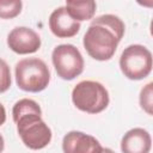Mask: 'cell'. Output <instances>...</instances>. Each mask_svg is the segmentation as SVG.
I'll list each match as a JSON object with an SVG mask.
<instances>
[{"mask_svg":"<svg viewBox=\"0 0 153 153\" xmlns=\"http://www.w3.org/2000/svg\"><path fill=\"white\" fill-rule=\"evenodd\" d=\"M124 23L115 14H103L92 20L82 44L87 54L97 61L110 60L124 35Z\"/></svg>","mask_w":153,"mask_h":153,"instance_id":"1","label":"cell"},{"mask_svg":"<svg viewBox=\"0 0 153 153\" xmlns=\"http://www.w3.org/2000/svg\"><path fill=\"white\" fill-rule=\"evenodd\" d=\"M42 110L32 99L23 98L12 109V117L23 143L30 149H42L51 141V130L41 117Z\"/></svg>","mask_w":153,"mask_h":153,"instance_id":"2","label":"cell"},{"mask_svg":"<svg viewBox=\"0 0 153 153\" xmlns=\"http://www.w3.org/2000/svg\"><path fill=\"white\" fill-rule=\"evenodd\" d=\"M16 82L26 92H41L50 81V72L45 62L38 57L23 59L16 65Z\"/></svg>","mask_w":153,"mask_h":153,"instance_id":"3","label":"cell"},{"mask_svg":"<svg viewBox=\"0 0 153 153\" xmlns=\"http://www.w3.org/2000/svg\"><path fill=\"white\" fill-rule=\"evenodd\" d=\"M72 102L76 109L87 114H99L109 105V92L98 81L84 80L72 91Z\"/></svg>","mask_w":153,"mask_h":153,"instance_id":"4","label":"cell"},{"mask_svg":"<svg viewBox=\"0 0 153 153\" xmlns=\"http://www.w3.org/2000/svg\"><path fill=\"white\" fill-rule=\"evenodd\" d=\"M153 61L151 51L141 44L128 45L121 54L120 68L130 80H142L149 75Z\"/></svg>","mask_w":153,"mask_h":153,"instance_id":"5","label":"cell"},{"mask_svg":"<svg viewBox=\"0 0 153 153\" xmlns=\"http://www.w3.org/2000/svg\"><path fill=\"white\" fill-rule=\"evenodd\" d=\"M56 74L63 80H73L84 71V59L81 53L73 44H60L51 54Z\"/></svg>","mask_w":153,"mask_h":153,"instance_id":"6","label":"cell"},{"mask_svg":"<svg viewBox=\"0 0 153 153\" xmlns=\"http://www.w3.org/2000/svg\"><path fill=\"white\" fill-rule=\"evenodd\" d=\"M7 45L12 51L20 55L32 54L41 48V37L30 27L18 26L8 33Z\"/></svg>","mask_w":153,"mask_h":153,"instance_id":"7","label":"cell"},{"mask_svg":"<svg viewBox=\"0 0 153 153\" xmlns=\"http://www.w3.org/2000/svg\"><path fill=\"white\" fill-rule=\"evenodd\" d=\"M62 149L65 153H93L104 151L96 137L78 130H72L63 136Z\"/></svg>","mask_w":153,"mask_h":153,"instance_id":"8","label":"cell"},{"mask_svg":"<svg viewBox=\"0 0 153 153\" xmlns=\"http://www.w3.org/2000/svg\"><path fill=\"white\" fill-rule=\"evenodd\" d=\"M49 29L59 38H69L80 30V22L73 19L65 6L54 10L49 17Z\"/></svg>","mask_w":153,"mask_h":153,"instance_id":"9","label":"cell"},{"mask_svg":"<svg viewBox=\"0 0 153 153\" xmlns=\"http://www.w3.org/2000/svg\"><path fill=\"white\" fill-rule=\"evenodd\" d=\"M152 139L143 128H133L128 130L121 141V149L124 153H147L151 149Z\"/></svg>","mask_w":153,"mask_h":153,"instance_id":"10","label":"cell"},{"mask_svg":"<svg viewBox=\"0 0 153 153\" xmlns=\"http://www.w3.org/2000/svg\"><path fill=\"white\" fill-rule=\"evenodd\" d=\"M65 7L73 19L84 22L93 18L97 4L96 0H66Z\"/></svg>","mask_w":153,"mask_h":153,"instance_id":"11","label":"cell"},{"mask_svg":"<svg viewBox=\"0 0 153 153\" xmlns=\"http://www.w3.org/2000/svg\"><path fill=\"white\" fill-rule=\"evenodd\" d=\"M22 0H0V18L13 19L22 12Z\"/></svg>","mask_w":153,"mask_h":153,"instance_id":"12","label":"cell"},{"mask_svg":"<svg viewBox=\"0 0 153 153\" xmlns=\"http://www.w3.org/2000/svg\"><path fill=\"white\" fill-rule=\"evenodd\" d=\"M152 87H153V82H148L145 87H142V90L140 92V105L149 116H152V114H153V111H152V109H153Z\"/></svg>","mask_w":153,"mask_h":153,"instance_id":"13","label":"cell"},{"mask_svg":"<svg viewBox=\"0 0 153 153\" xmlns=\"http://www.w3.org/2000/svg\"><path fill=\"white\" fill-rule=\"evenodd\" d=\"M11 71L5 60L0 59V93L6 92L11 87Z\"/></svg>","mask_w":153,"mask_h":153,"instance_id":"14","label":"cell"},{"mask_svg":"<svg viewBox=\"0 0 153 153\" xmlns=\"http://www.w3.org/2000/svg\"><path fill=\"white\" fill-rule=\"evenodd\" d=\"M5 121H6V110H5L4 105L0 103V127L5 123Z\"/></svg>","mask_w":153,"mask_h":153,"instance_id":"15","label":"cell"},{"mask_svg":"<svg viewBox=\"0 0 153 153\" xmlns=\"http://www.w3.org/2000/svg\"><path fill=\"white\" fill-rule=\"evenodd\" d=\"M136 2L143 7H147V8L153 7V0H136Z\"/></svg>","mask_w":153,"mask_h":153,"instance_id":"16","label":"cell"},{"mask_svg":"<svg viewBox=\"0 0 153 153\" xmlns=\"http://www.w3.org/2000/svg\"><path fill=\"white\" fill-rule=\"evenodd\" d=\"M4 147H5V141H4V137H2L1 134H0V152L4 151Z\"/></svg>","mask_w":153,"mask_h":153,"instance_id":"17","label":"cell"}]
</instances>
